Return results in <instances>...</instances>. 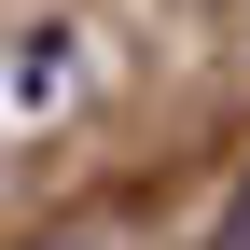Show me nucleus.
<instances>
[{
    "label": "nucleus",
    "mask_w": 250,
    "mask_h": 250,
    "mask_svg": "<svg viewBox=\"0 0 250 250\" xmlns=\"http://www.w3.org/2000/svg\"><path fill=\"white\" fill-rule=\"evenodd\" d=\"M223 250H250V181H236V208H223Z\"/></svg>",
    "instance_id": "f257e3e1"
}]
</instances>
